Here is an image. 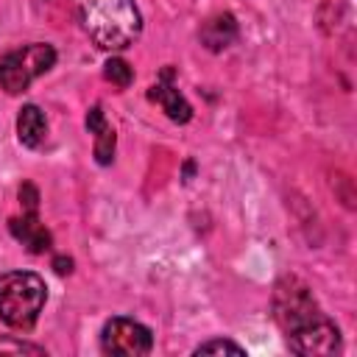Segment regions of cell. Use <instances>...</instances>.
<instances>
[{"instance_id": "cell-2", "label": "cell", "mask_w": 357, "mask_h": 357, "mask_svg": "<svg viewBox=\"0 0 357 357\" xmlns=\"http://www.w3.org/2000/svg\"><path fill=\"white\" fill-rule=\"evenodd\" d=\"M47 287L33 271L0 273V318L14 329H31L45 307Z\"/></svg>"}, {"instance_id": "cell-9", "label": "cell", "mask_w": 357, "mask_h": 357, "mask_svg": "<svg viewBox=\"0 0 357 357\" xmlns=\"http://www.w3.org/2000/svg\"><path fill=\"white\" fill-rule=\"evenodd\" d=\"M8 229H11V234L31 251V254H45L47 248H50V231L36 220V215H22V218H11L8 220Z\"/></svg>"}, {"instance_id": "cell-10", "label": "cell", "mask_w": 357, "mask_h": 357, "mask_svg": "<svg viewBox=\"0 0 357 357\" xmlns=\"http://www.w3.org/2000/svg\"><path fill=\"white\" fill-rule=\"evenodd\" d=\"M17 137H20V142L25 148H39L45 142V137H47V120H45V114H42L39 106L28 103V106L20 109V114H17Z\"/></svg>"}, {"instance_id": "cell-8", "label": "cell", "mask_w": 357, "mask_h": 357, "mask_svg": "<svg viewBox=\"0 0 357 357\" xmlns=\"http://www.w3.org/2000/svg\"><path fill=\"white\" fill-rule=\"evenodd\" d=\"M201 45L206 47V50H212V53H220V50H226L234 39H237V20L229 14V11H223V14H215V17H209L204 25H201Z\"/></svg>"}, {"instance_id": "cell-3", "label": "cell", "mask_w": 357, "mask_h": 357, "mask_svg": "<svg viewBox=\"0 0 357 357\" xmlns=\"http://www.w3.org/2000/svg\"><path fill=\"white\" fill-rule=\"evenodd\" d=\"M53 64H56V50L47 42L17 47L0 59V89H6L8 95H20L31 86V81L45 75Z\"/></svg>"}, {"instance_id": "cell-12", "label": "cell", "mask_w": 357, "mask_h": 357, "mask_svg": "<svg viewBox=\"0 0 357 357\" xmlns=\"http://www.w3.org/2000/svg\"><path fill=\"white\" fill-rule=\"evenodd\" d=\"M103 75H106V81H112V84L120 86V89H126V86L131 84V78H134L131 67H128L123 59H109L106 67H103Z\"/></svg>"}, {"instance_id": "cell-14", "label": "cell", "mask_w": 357, "mask_h": 357, "mask_svg": "<svg viewBox=\"0 0 357 357\" xmlns=\"http://www.w3.org/2000/svg\"><path fill=\"white\" fill-rule=\"evenodd\" d=\"M0 354H45V349L17 337H0Z\"/></svg>"}, {"instance_id": "cell-7", "label": "cell", "mask_w": 357, "mask_h": 357, "mask_svg": "<svg viewBox=\"0 0 357 357\" xmlns=\"http://www.w3.org/2000/svg\"><path fill=\"white\" fill-rule=\"evenodd\" d=\"M170 78H173V70H165V73H162V81H156V84L148 89V98L156 100L173 123H187V120L192 117V106H190L187 98L170 84Z\"/></svg>"}, {"instance_id": "cell-16", "label": "cell", "mask_w": 357, "mask_h": 357, "mask_svg": "<svg viewBox=\"0 0 357 357\" xmlns=\"http://www.w3.org/2000/svg\"><path fill=\"white\" fill-rule=\"evenodd\" d=\"M53 268H56V273H70L73 271V259L70 257H56L53 259Z\"/></svg>"}, {"instance_id": "cell-4", "label": "cell", "mask_w": 357, "mask_h": 357, "mask_svg": "<svg viewBox=\"0 0 357 357\" xmlns=\"http://www.w3.org/2000/svg\"><path fill=\"white\" fill-rule=\"evenodd\" d=\"M273 312H276L279 326L287 335H293V332H298V329L324 318V312H321L318 301L312 298L310 287L296 276L279 279L276 293H273Z\"/></svg>"}, {"instance_id": "cell-15", "label": "cell", "mask_w": 357, "mask_h": 357, "mask_svg": "<svg viewBox=\"0 0 357 357\" xmlns=\"http://www.w3.org/2000/svg\"><path fill=\"white\" fill-rule=\"evenodd\" d=\"M20 204L25 206L28 215H36V209H39V192H36V187L31 181H25L20 187Z\"/></svg>"}, {"instance_id": "cell-1", "label": "cell", "mask_w": 357, "mask_h": 357, "mask_svg": "<svg viewBox=\"0 0 357 357\" xmlns=\"http://www.w3.org/2000/svg\"><path fill=\"white\" fill-rule=\"evenodd\" d=\"M84 33L103 50H126L142 31L134 0H73Z\"/></svg>"}, {"instance_id": "cell-13", "label": "cell", "mask_w": 357, "mask_h": 357, "mask_svg": "<svg viewBox=\"0 0 357 357\" xmlns=\"http://www.w3.org/2000/svg\"><path fill=\"white\" fill-rule=\"evenodd\" d=\"M195 354H245V349L231 340H206L195 349Z\"/></svg>"}, {"instance_id": "cell-11", "label": "cell", "mask_w": 357, "mask_h": 357, "mask_svg": "<svg viewBox=\"0 0 357 357\" xmlns=\"http://www.w3.org/2000/svg\"><path fill=\"white\" fill-rule=\"evenodd\" d=\"M86 128H89V134H95V159L100 165H112V159H114V128L106 123L100 106L89 109Z\"/></svg>"}, {"instance_id": "cell-5", "label": "cell", "mask_w": 357, "mask_h": 357, "mask_svg": "<svg viewBox=\"0 0 357 357\" xmlns=\"http://www.w3.org/2000/svg\"><path fill=\"white\" fill-rule=\"evenodd\" d=\"M100 346L106 354H114V357H142L151 351L153 337H151V329L142 326L139 321L117 315L106 321L100 332Z\"/></svg>"}, {"instance_id": "cell-6", "label": "cell", "mask_w": 357, "mask_h": 357, "mask_svg": "<svg viewBox=\"0 0 357 357\" xmlns=\"http://www.w3.org/2000/svg\"><path fill=\"white\" fill-rule=\"evenodd\" d=\"M287 343L296 354L301 357H321V354H335L340 349V332L337 326L324 315L321 321L287 335Z\"/></svg>"}]
</instances>
